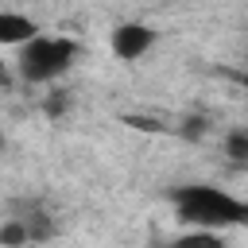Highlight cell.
Listing matches in <instances>:
<instances>
[{
	"instance_id": "obj_1",
	"label": "cell",
	"mask_w": 248,
	"mask_h": 248,
	"mask_svg": "<svg viewBox=\"0 0 248 248\" xmlns=\"http://www.w3.org/2000/svg\"><path fill=\"white\" fill-rule=\"evenodd\" d=\"M167 202L174 209V217L186 229H213V232H229L248 225V202L229 194L225 186L213 182H182L167 190Z\"/></svg>"
},
{
	"instance_id": "obj_2",
	"label": "cell",
	"mask_w": 248,
	"mask_h": 248,
	"mask_svg": "<svg viewBox=\"0 0 248 248\" xmlns=\"http://www.w3.org/2000/svg\"><path fill=\"white\" fill-rule=\"evenodd\" d=\"M78 54H81V43L78 39L39 31L31 43L16 46V74L27 85H50V81H58V78H66L74 70Z\"/></svg>"
},
{
	"instance_id": "obj_3",
	"label": "cell",
	"mask_w": 248,
	"mask_h": 248,
	"mask_svg": "<svg viewBox=\"0 0 248 248\" xmlns=\"http://www.w3.org/2000/svg\"><path fill=\"white\" fill-rule=\"evenodd\" d=\"M50 236H54V217L39 198H19L8 205V217L0 225L4 248H27V244H43Z\"/></svg>"
},
{
	"instance_id": "obj_4",
	"label": "cell",
	"mask_w": 248,
	"mask_h": 248,
	"mask_svg": "<svg viewBox=\"0 0 248 248\" xmlns=\"http://www.w3.org/2000/svg\"><path fill=\"white\" fill-rule=\"evenodd\" d=\"M108 46H112V54L120 58V62H140L151 46H155V27H147V23H136V19H128V23H116L112 27V39H108Z\"/></svg>"
},
{
	"instance_id": "obj_5",
	"label": "cell",
	"mask_w": 248,
	"mask_h": 248,
	"mask_svg": "<svg viewBox=\"0 0 248 248\" xmlns=\"http://www.w3.org/2000/svg\"><path fill=\"white\" fill-rule=\"evenodd\" d=\"M39 35V23L31 19V16H23V12H0V43L4 46H23V43H31Z\"/></svg>"
},
{
	"instance_id": "obj_6",
	"label": "cell",
	"mask_w": 248,
	"mask_h": 248,
	"mask_svg": "<svg viewBox=\"0 0 248 248\" xmlns=\"http://www.w3.org/2000/svg\"><path fill=\"white\" fill-rule=\"evenodd\" d=\"M221 155L229 159V167H248V128L236 124L221 136Z\"/></svg>"
},
{
	"instance_id": "obj_7",
	"label": "cell",
	"mask_w": 248,
	"mask_h": 248,
	"mask_svg": "<svg viewBox=\"0 0 248 248\" xmlns=\"http://www.w3.org/2000/svg\"><path fill=\"white\" fill-rule=\"evenodd\" d=\"M167 248H225V232H213V229H186L182 236L167 240Z\"/></svg>"
},
{
	"instance_id": "obj_8",
	"label": "cell",
	"mask_w": 248,
	"mask_h": 248,
	"mask_svg": "<svg viewBox=\"0 0 248 248\" xmlns=\"http://www.w3.org/2000/svg\"><path fill=\"white\" fill-rule=\"evenodd\" d=\"M236 81H240V89H244V101H248V70H244V74H236Z\"/></svg>"
}]
</instances>
